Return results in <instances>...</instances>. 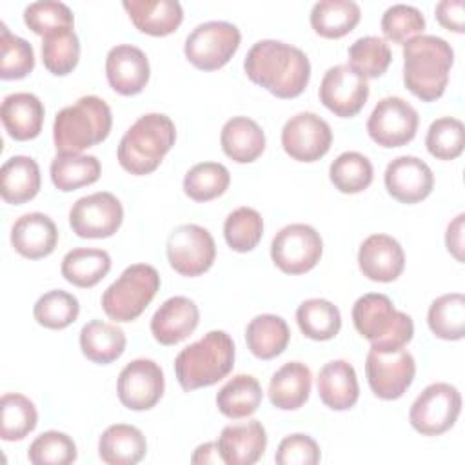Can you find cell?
Wrapping results in <instances>:
<instances>
[{
    "label": "cell",
    "mask_w": 465,
    "mask_h": 465,
    "mask_svg": "<svg viewBox=\"0 0 465 465\" xmlns=\"http://www.w3.org/2000/svg\"><path fill=\"white\" fill-rule=\"evenodd\" d=\"M125 343L124 331L114 323L102 320H91L80 331L82 354L100 365L118 360L125 351Z\"/></svg>",
    "instance_id": "cell-31"
},
{
    "label": "cell",
    "mask_w": 465,
    "mask_h": 465,
    "mask_svg": "<svg viewBox=\"0 0 465 465\" xmlns=\"http://www.w3.org/2000/svg\"><path fill=\"white\" fill-rule=\"evenodd\" d=\"M418 122V111L407 100L385 96L369 116L367 133L381 147H401L416 136Z\"/></svg>",
    "instance_id": "cell-14"
},
{
    "label": "cell",
    "mask_w": 465,
    "mask_h": 465,
    "mask_svg": "<svg viewBox=\"0 0 465 465\" xmlns=\"http://www.w3.org/2000/svg\"><path fill=\"white\" fill-rule=\"evenodd\" d=\"M365 372L371 391L381 400H398L411 387L416 374L414 356L407 349H371L365 360Z\"/></svg>",
    "instance_id": "cell-12"
},
{
    "label": "cell",
    "mask_w": 465,
    "mask_h": 465,
    "mask_svg": "<svg viewBox=\"0 0 465 465\" xmlns=\"http://www.w3.org/2000/svg\"><path fill=\"white\" fill-rule=\"evenodd\" d=\"M160 274L149 263H133L104 291L102 309L114 322H133L153 302Z\"/></svg>",
    "instance_id": "cell-7"
},
{
    "label": "cell",
    "mask_w": 465,
    "mask_h": 465,
    "mask_svg": "<svg viewBox=\"0 0 465 465\" xmlns=\"http://www.w3.org/2000/svg\"><path fill=\"white\" fill-rule=\"evenodd\" d=\"M425 29L423 13L407 4H394L385 9L381 16V31L387 40L394 44H407L409 40L420 36Z\"/></svg>",
    "instance_id": "cell-49"
},
{
    "label": "cell",
    "mask_w": 465,
    "mask_h": 465,
    "mask_svg": "<svg viewBox=\"0 0 465 465\" xmlns=\"http://www.w3.org/2000/svg\"><path fill=\"white\" fill-rule=\"evenodd\" d=\"M427 151L438 160H454L463 153L465 147V127L463 122L454 116L436 118L425 136Z\"/></svg>",
    "instance_id": "cell-47"
},
{
    "label": "cell",
    "mask_w": 465,
    "mask_h": 465,
    "mask_svg": "<svg viewBox=\"0 0 465 465\" xmlns=\"http://www.w3.org/2000/svg\"><path fill=\"white\" fill-rule=\"evenodd\" d=\"M323 242L320 232L307 223L282 227L271 242V258L285 274H303L322 258Z\"/></svg>",
    "instance_id": "cell-10"
},
{
    "label": "cell",
    "mask_w": 465,
    "mask_h": 465,
    "mask_svg": "<svg viewBox=\"0 0 465 465\" xmlns=\"http://www.w3.org/2000/svg\"><path fill=\"white\" fill-rule=\"evenodd\" d=\"M198 305L187 296L165 300L151 318V332L162 345H176L198 327Z\"/></svg>",
    "instance_id": "cell-21"
},
{
    "label": "cell",
    "mask_w": 465,
    "mask_h": 465,
    "mask_svg": "<svg viewBox=\"0 0 465 465\" xmlns=\"http://www.w3.org/2000/svg\"><path fill=\"white\" fill-rule=\"evenodd\" d=\"M374 171L367 156L356 151H345L336 156L329 167V178L332 185L345 194H356L365 191L372 182Z\"/></svg>",
    "instance_id": "cell-40"
},
{
    "label": "cell",
    "mask_w": 465,
    "mask_h": 465,
    "mask_svg": "<svg viewBox=\"0 0 465 465\" xmlns=\"http://www.w3.org/2000/svg\"><path fill=\"white\" fill-rule=\"evenodd\" d=\"M145 436L134 425H111L98 440V454L107 465H134L145 456Z\"/></svg>",
    "instance_id": "cell-30"
},
{
    "label": "cell",
    "mask_w": 465,
    "mask_h": 465,
    "mask_svg": "<svg viewBox=\"0 0 465 465\" xmlns=\"http://www.w3.org/2000/svg\"><path fill=\"white\" fill-rule=\"evenodd\" d=\"M318 94L331 113L340 118H351L363 109L369 98V84L347 64H340L325 71Z\"/></svg>",
    "instance_id": "cell-17"
},
{
    "label": "cell",
    "mask_w": 465,
    "mask_h": 465,
    "mask_svg": "<svg viewBox=\"0 0 465 465\" xmlns=\"http://www.w3.org/2000/svg\"><path fill=\"white\" fill-rule=\"evenodd\" d=\"M0 116L7 134L13 140L25 142L40 134L45 109L33 93H11L2 102Z\"/></svg>",
    "instance_id": "cell-24"
},
{
    "label": "cell",
    "mask_w": 465,
    "mask_h": 465,
    "mask_svg": "<svg viewBox=\"0 0 465 465\" xmlns=\"http://www.w3.org/2000/svg\"><path fill=\"white\" fill-rule=\"evenodd\" d=\"M151 67L145 53L131 44H118L105 56V76L109 85L124 96L143 91L149 82Z\"/></svg>",
    "instance_id": "cell-19"
},
{
    "label": "cell",
    "mask_w": 465,
    "mask_h": 465,
    "mask_svg": "<svg viewBox=\"0 0 465 465\" xmlns=\"http://www.w3.org/2000/svg\"><path fill=\"white\" fill-rule=\"evenodd\" d=\"M454 64L450 44L436 35H420L403 44V84L423 102L438 100Z\"/></svg>",
    "instance_id": "cell-2"
},
{
    "label": "cell",
    "mask_w": 465,
    "mask_h": 465,
    "mask_svg": "<svg viewBox=\"0 0 465 465\" xmlns=\"http://www.w3.org/2000/svg\"><path fill=\"white\" fill-rule=\"evenodd\" d=\"M0 78L2 80H18L27 76L35 67V51L33 45L13 35L7 25L0 24Z\"/></svg>",
    "instance_id": "cell-46"
},
{
    "label": "cell",
    "mask_w": 465,
    "mask_h": 465,
    "mask_svg": "<svg viewBox=\"0 0 465 465\" xmlns=\"http://www.w3.org/2000/svg\"><path fill=\"white\" fill-rule=\"evenodd\" d=\"M111 107L102 98L87 94L56 113L53 142L58 153H82L104 142L111 133Z\"/></svg>",
    "instance_id": "cell-5"
},
{
    "label": "cell",
    "mask_w": 465,
    "mask_h": 465,
    "mask_svg": "<svg viewBox=\"0 0 465 465\" xmlns=\"http://www.w3.org/2000/svg\"><path fill=\"white\" fill-rule=\"evenodd\" d=\"M11 243L15 251L29 260L49 256L58 243V229L44 213L22 214L11 229Z\"/></svg>",
    "instance_id": "cell-23"
},
{
    "label": "cell",
    "mask_w": 465,
    "mask_h": 465,
    "mask_svg": "<svg viewBox=\"0 0 465 465\" xmlns=\"http://www.w3.org/2000/svg\"><path fill=\"white\" fill-rule=\"evenodd\" d=\"M332 143L331 125L314 113L291 116L282 129L283 151L298 162H316L327 154Z\"/></svg>",
    "instance_id": "cell-16"
},
{
    "label": "cell",
    "mask_w": 465,
    "mask_h": 465,
    "mask_svg": "<svg viewBox=\"0 0 465 465\" xmlns=\"http://www.w3.org/2000/svg\"><path fill=\"white\" fill-rule=\"evenodd\" d=\"M438 22L454 33L465 31V2L463 0H441L436 4Z\"/></svg>",
    "instance_id": "cell-52"
},
{
    "label": "cell",
    "mask_w": 465,
    "mask_h": 465,
    "mask_svg": "<svg viewBox=\"0 0 465 465\" xmlns=\"http://www.w3.org/2000/svg\"><path fill=\"white\" fill-rule=\"evenodd\" d=\"M176 140V127L167 114L147 113L140 116L118 143L120 165L136 176L153 173L171 151Z\"/></svg>",
    "instance_id": "cell-4"
},
{
    "label": "cell",
    "mask_w": 465,
    "mask_h": 465,
    "mask_svg": "<svg viewBox=\"0 0 465 465\" xmlns=\"http://www.w3.org/2000/svg\"><path fill=\"white\" fill-rule=\"evenodd\" d=\"M80 58V40L73 27L53 31L42 36V62L56 76L69 74Z\"/></svg>",
    "instance_id": "cell-41"
},
{
    "label": "cell",
    "mask_w": 465,
    "mask_h": 465,
    "mask_svg": "<svg viewBox=\"0 0 465 465\" xmlns=\"http://www.w3.org/2000/svg\"><path fill=\"white\" fill-rule=\"evenodd\" d=\"M263 234L262 214L252 207H238L225 218L223 236L236 252L252 251Z\"/></svg>",
    "instance_id": "cell-45"
},
{
    "label": "cell",
    "mask_w": 465,
    "mask_h": 465,
    "mask_svg": "<svg viewBox=\"0 0 465 465\" xmlns=\"http://www.w3.org/2000/svg\"><path fill=\"white\" fill-rule=\"evenodd\" d=\"M0 412V436L4 441L24 440L38 423L35 403L18 392H5L2 396Z\"/></svg>",
    "instance_id": "cell-39"
},
{
    "label": "cell",
    "mask_w": 465,
    "mask_h": 465,
    "mask_svg": "<svg viewBox=\"0 0 465 465\" xmlns=\"http://www.w3.org/2000/svg\"><path fill=\"white\" fill-rule=\"evenodd\" d=\"M165 251L171 267L189 278L209 271L216 258V245L211 232L196 223H183L171 231Z\"/></svg>",
    "instance_id": "cell-11"
},
{
    "label": "cell",
    "mask_w": 465,
    "mask_h": 465,
    "mask_svg": "<svg viewBox=\"0 0 465 465\" xmlns=\"http://www.w3.org/2000/svg\"><path fill=\"white\" fill-rule=\"evenodd\" d=\"M320 400L332 411H347L354 407L360 396V385L354 367L345 360H332L318 372Z\"/></svg>",
    "instance_id": "cell-26"
},
{
    "label": "cell",
    "mask_w": 465,
    "mask_h": 465,
    "mask_svg": "<svg viewBox=\"0 0 465 465\" xmlns=\"http://www.w3.org/2000/svg\"><path fill=\"white\" fill-rule=\"evenodd\" d=\"M311 387V369L302 361H287L272 374L267 392L276 409L296 411L309 400Z\"/></svg>",
    "instance_id": "cell-27"
},
{
    "label": "cell",
    "mask_w": 465,
    "mask_h": 465,
    "mask_svg": "<svg viewBox=\"0 0 465 465\" xmlns=\"http://www.w3.org/2000/svg\"><path fill=\"white\" fill-rule=\"evenodd\" d=\"M124 222L120 200L107 191L78 198L69 211V225L80 238H109Z\"/></svg>",
    "instance_id": "cell-13"
},
{
    "label": "cell",
    "mask_w": 465,
    "mask_h": 465,
    "mask_svg": "<svg viewBox=\"0 0 465 465\" xmlns=\"http://www.w3.org/2000/svg\"><path fill=\"white\" fill-rule=\"evenodd\" d=\"M165 380L162 367L147 358L129 361L118 374L116 392L124 407L149 411L163 396Z\"/></svg>",
    "instance_id": "cell-15"
},
{
    "label": "cell",
    "mask_w": 465,
    "mask_h": 465,
    "mask_svg": "<svg viewBox=\"0 0 465 465\" xmlns=\"http://www.w3.org/2000/svg\"><path fill=\"white\" fill-rule=\"evenodd\" d=\"M122 5L134 27L151 36L171 35L183 20V9L176 0H124Z\"/></svg>",
    "instance_id": "cell-25"
},
{
    "label": "cell",
    "mask_w": 465,
    "mask_h": 465,
    "mask_svg": "<svg viewBox=\"0 0 465 465\" xmlns=\"http://www.w3.org/2000/svg\"><path fill=\"white\" fill-rule=\"evenodd\" d=\"M278 465H316L320 461V447L309 434L285 436L274 454Z\"/></svg>",
    "instance_id": "cell-51"
},
{
    "label": "cell",
    "mask_w": 465,
    "mask_h": 465,
    "mask_svg": "<svg viewBox=\"0 0 465 465\" xmlns=\"http://www.w3.org/2000/svg\"><path fill=\"white\" fill-rule=\"evenodd\" d=\"M461 412L460 391L445 381L427 385L411 405L409 421L423 436L447 432Z\"/></svg>",
    "instance_id": "cell-9"
},
{
    "label": "cell",
    "mask_w": 465,
    "mask_h": 465,
    "mask_svg": "<svg viewBox=\"0 0 465 465\" xmlns=\"http://www.w3.org/2000/svg\"><path fill=\"white\" fill-rule=\"evenodd\" d=\"M352 323L356 331L371 341V349L396 351L405 347L414 334L412 318L398 311L389 296L369 292L352 305Z\"/></svg>",
    "instance_id": "cell-6"
},
{
    "label": "cell",
    "mask_w": 465,
    "mask_h": 465,
    "mask_svg": "<svg viewBox=\"0 0 465 465\" xmlns=\"http://www.w3.org/2000/svg\"><path fill=\"white\" fill-rule=\"evenodd\" d=\"M463 220L465 214L460 213L449 225L445 232V245L449 252L458 260L463 262Z\"/></svg>",
    "instance_id": "cell-53"
},
{
    "label": "cell",
    "mask_w": 465,
    "mask_h": 465,
    "mask_svg": "<svg viewBox=\"0 0 465 465\" xmlns=\"http://www.w3.org/2000/svg\"><path fill=\"white\" fill-rule=\"evenodd\" d=\"M291 340L287 322L276 314H258L245 329L247 349L260 360H271L282 354Z\"/></svg>",
    "instance_id": "cell-32"
},
{
    "label": "cell",
    "mask_w": 465,
    "mask_h": 465,
    "mask_svg": "<svg viewBox=\"0 0 465 465\" xmlns=\"http://www.w3.org/2000/svg\"><path fill=\"white\" fill-rule=\"evenodd\" d=\"M361 9L354 0H320L311 9V25L323 38H341L360 22Z\"/></svg>",
    "instance_id": "cell-33"
},
{
    "label": "cell",
    "mask_w": 465,
    "mask_h": 465,
    "mask_svg": "<svg viewBox=\"0 0 465 465\" xmlns=\"http://www.w3.org/2000/svg\"><path fill=\"white\" fill-rule=\"evenodd\" d=\"M296 322L303 336L325 341L332 340L341 327V314L334 303L323 298H309L296 309Z\"/></svg>",
    "instance_id": "cell-37"
},
{
    "label": "cell",
    "mask_w": 465,
    "mask_h": 465,
    "mask_svg": "<svg viewBox=\"0 0 465 465\" xmlns=\"http://www.w3.org/2000/svg\"><path fill=\"white\" fill-rule=\"evenodd\" d=\"M220 143L231 160L251 163L265 149V133L252 118L232 116L222 127Z\"/></svg>",
    "instance_id": "cell-28"
},
{
    "label": "cell",
    "mask_w": 465,
    "mask_h": 465,
    "mask_svg": "<svg viewBox=\"0 0 465 465\" xmlns=\"http://www.w3.org/2000/svg\"><path fill=\"white\" fill-rule=\"evenodd\" d=\"M243 69L251 82L262 85L276 98L300 96L311 78L307 54L282 40L256 42L247 51Z\"/></svg>",
    "instance_id": "cell-1"
},
{
    "label": "cell",
    "mask_w": 465,
    "mask_h": 465,
    "mask_svg": "<svg viewBox=\"0 0 465 465\" xmlns=\"http://www.w3.org/2000/svg\"><path fill=\"white\" fill-rule=\"evenodd\" d=\"M111 269V256L104 249L76 247L62 260V276L76 287L96 285Z\"/></svg>",
    "instance_id": "cell-36"
},
{
    "label": "cell",
    "mask_w": 465,
    "mask_h": 465,
    "mask_svg": "<svg viewBox=\"0 0 465 465\" xmlns=\"http://www.w3.org/2000/svg\"><path fill=\"white\" fill-rule=\"evenodd\" d=\"M78 312H80V303L76 296L62 289L47 291L36 300L33 307L35 320L42 327L54 329V331L69 327L78 318Z\"/></svg>",
    "instance_id": "cell-44"
},
{
    "label": "cell",
    "mask_w": 465,
    "mask_h": 465,
    "mask_svg": "<svg viewBox=\"0 0 465 465\" xmlns=\"http://www.w3.org/2000/svg\"><path fill=\"white\" fill-rule=\"evenodd\" d=\"M429 329L441 340H461L465 336V296L449 292L438 296L427 312Z\"/></svg>",
    "instance_id": "cell-38"
},
{
    "label": "cell",
    "mask_w": 465,
    "mask_h": 465,
    "mask_svg": "<svg viewBox=\"0 0 465 465\" xmlns=\"http://www.w3.org/2000/svg\"><path fill=\"white\" fill-rule=\"evenodd\" d=\"M231 183V174L223 163L202 162L193 165L183 176V193L194 202H209L222 196Z\"/></svg>",
    "instance_id": "cell-42"
},
{
    "label": "cell",
    "mask_w": 465,
    "mask_h": 465,
    "mask_svg": "<svg viewBox=\"0 0 465 465\" xmlns=\"http://www.w3.org/2000/svg\"><path fill=\"white\" fill-rule=\"evenodd\" d=\"M358 265L372 282H394L405 267V252L398 240L389 234L367 236L358 251Z\"/></svg>",
    "instance_id": "cell-20"
},
{
    "label": "cell",
    "mask_w": 465,
    "mask_h": 465,
    "mask_svg": "<svg viewBox=\"0 0 465 465\" xmlns=\"http://www.w3.org/2000/svg\"><path fill=\"white\" fill-rule=\"evenodd\" d=\"M383 182L387 193L394 200L401 203H418L432 193L434 174L421 158L403 154L389 162Z\"/></svg>",
    "instance_id": "cell-18"
},
{
    "label": "cell",
    "mask_w": 465,
    "mask_h": 465,
    "mask_svg": "<svg viewBox=\"0 0 465 465\" xmlns=\"http://www.w3.org/2000/svg\"><path fill=\"white\" fill-rule=\"evenodd\" d=\"M24 22L25 25L36 35H49L58 29L73 27L74 16L69 5L56 0H42L33 2L24 9Z\"/></svg>",
    "instance_id": "cell-50"
},
{
    "label": "cell",
    "mask_w": 465,
    "mask_h": 465,
    "mask_svg": "<svg viewBox=\"0 0 465 465\" xmlns=\"http://www.w3.org/2000/svg\"><path fill=\"white\" fill-rule=\"evenodd\" d=\"M263 398L258 380L251 374L232 376L216 394L218 411L231 418L240 420L256 412Z\"/></svg>",
    "instance_id": "cell-35"
},
{
    "label": "cell",
    "mask_w": 465,
    "mask_h": 465,
    "mask_svg": "<svg viewBox=\"0 0 465 465\" xmlns=\"http://www.w3.org/2000/svg\"><path fill=\"white\" fill-rule=\"evenodd\" d=\"M234 341L225 331H211L183 347L174 360V372L183 391L211 387L234 367Z\"/></svg>",
    "instance_id": "cell-3"
},
{
    "label": "cell",
    "mask_w": 465,
    "mask_h": 465,
    "mask_svg": "<svg viewBox=\"0 0 465 465\" xmlns=\"http://www.w3.org/2000/svg\"><path fill=\"white\" fill-rule=\"evenodd\" d=\"M220 454L227 465H252L267 447V432L258 420L223 427L218 438Z\"/></svg>",
    "instance_id": "cell-22"
},
{
    "label": "cell",
    "mask_w": 465,
    "mask_h": 465,
    "mask_svg": "<svg viewBox=\"0 0 465 465\" xmlns=\"http://www.w3.org/2000/svg\"><path fill=\"white\" fill-rule=\"evenodd\" d=\"M240 29L225 20L198 24L185 38V58L202 71L223 67L240 47Z\"/></svg>",
    "instance_id": "cell-8"
},
{
    "label": "cell",
    "mask_w": 465,
    "mask_h": 465,
    "mask_svg": "<svg viewBox=\"0 0 465 465\" xmlns=\"http://www.w3.org/2000/svg\"><path fill=\"white\" fill-rule=\"evenodd\" d=\"M33 465H69L76 460V443L60 430L42 432L27 450Z\"/></svg>",
    "instance_id": "cell-48"
},
{
    "label": "cell",
    "mask_w": 465,
    "mask_h": 465,
    "mask_svg": "<svg viewBox=\"0 0 465 465\" xmlns=\"http://www.w3.org/2000/svg\"><path fill=\"white\" fill-rule=\"evenodd\" d=\"M191 461L193 463H223L218 441H207V443L196 447Z\"/></svg>",
    "instance_id": "cell-54"
},
{
    "label": "cell",
    "mask_w": 465,
    "mask_h": 465,
    "mask_svg": "<svg viewBox=\"0 0 465 465\" xmlns=\"http://www.w3.org/2000/svg\"><path fill=\"white\" fill-rule=\"evenodd\" d=\"M51 182L58 191H74L91 185L100 178L102 165L93 154L80 153H56L49 167Z\"/></svg>",
    "instance_id": "cell-34"
},
{
    "label": "cell",
    "mask_w": 465,
    "mask_h": 465,
    "mask_svg": "<svg viewBox=\"0 0 465 465\" xmlns=\"http://www.w3.org/2000/svg\"><path fill=\"white\" fill-rule=\"evenodd\" d=\"M40 191V167L31 156L16 154L0 169V194L4 202L20 205L33 200Z\"/></svg>",
    "instance_id": "cell-29"
},
{
    "label": "cell",
    "mask_w": 465,
    "mask_h": 465,
    "mask_svg": "<svg viewBox=\"0 0 465 465\" xmlns=\"http://www.w3.org/2000/svg\"><path fill=\"white\" fill-rule=\"evenodd\" d=\"M392 60L389 44L380 36H361L349 47V67L361 78L381 76Z\"/></svg>",
    "instance_id": "cell-43"
}]
</instances>
